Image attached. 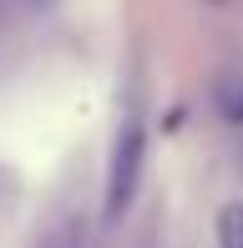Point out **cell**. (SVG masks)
Listing matches in <instances>:
<instances>
[{"instance_id": "6da1fadb", "label": "cell", "mask_w": 243, "mask_h": 248, "mask_svg": "<svg viewBox=\"0 0 243 248\" xmlns=\"http://www.w3.org/2000/svg\"><path fill=\"white\" fill-rule=\"evenodd\" d=\"M142 162H147V127H142V111L127 107L122 122H117V137H112V162H106V218L112 223L137 198Z\"/></svg>"}, {"instance_id": "7a4b0ae2", "label": "cell", "mask_w": 243, "mask_h": 248, "mask_svg": "<svg viewBox=\"0 0 243 248\" xmlns=\"http://www.w3.org/2000/svg\"><path fill=\"white\" fill-rule=\"evenodd\" d=\"M218 248H243V202L218 208Z\"/></svg>"}, {"instance_id": "3957f363", "label": "cell", "mask_w": 243, "mask_h": 248, "mask_svg": "<svg viewBox=\"0 0 243 248\" xmlns=\"http://www.w3.org/2000/svg\"><path fill=\"white\" fill-rule=\"evenodd\" d=\"M213 96H218V111H223L228 122H238V127H243V76H223Z\"/></svg>"}, {"instance_id": "277c9868", "label": "cell", "mask_w": 243, "mask_h": 248, "mask_svg": "<svg viewBox=\"0 0 243 248\" xmlns=\"http://www.w3.org/2000/svg\"><path fill=\"white\" fill-rule=\"evenodd\" d=\"M26 5H46V0H26Z\"/></svg>"}]
</instances>
